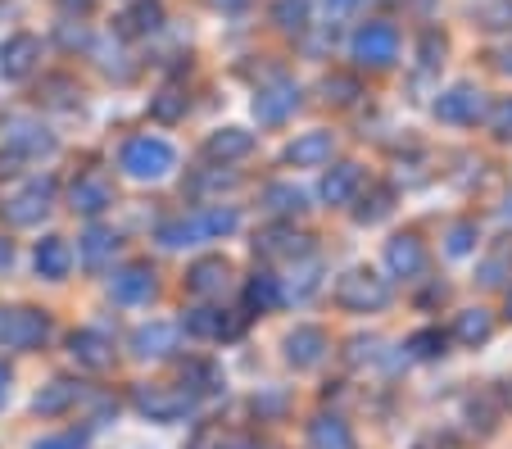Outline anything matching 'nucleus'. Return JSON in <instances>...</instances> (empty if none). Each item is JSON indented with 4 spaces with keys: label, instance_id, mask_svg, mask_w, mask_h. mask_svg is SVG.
<instances>
[{
    "label": "nucleus",
    "instance_id": "obj_23",
    "mask_svg": "<svg viewBox=\"0 0 512 449\" xmlns=\"http://www.w3.org/2000/svg\"><path fill=\"white\" fill-rule=\"evenodd\" d=\"M358 186H363V168L336 164L327 177H322V200H327V205H349V200L358 196Z\"/></svg>",
    "mask_w": 512,
    "mask_h": 449
},
{
    "label": "nucleus",
    "instance_id": "obj_53",
    "mask_svg": "<svg viewBox=\"0 0 512 449\" xmlns=\"http://www.w3.org/2000/svg\"><path fill=\"white\" fill-rule=\"evenodd\" d=\"M508 400H512V381H508Z\"/></svg>",
    "mask_w": 512,
    "mask_h": 449
},
{
    "label": "nucleus",
    "instance_id": "obj_1",
    "mask_svg": "<svg viewBox=\"0 0 512 449\" xmlns=\"http://www.w3.org/2000/svg\"><path fill=\"white\" fill-rule=\"evenodd\" d=\"M241 227V214L232 205H213V209H200L191 218H177V223H164L159 227V241L168 250H182V245H200V241H218V236L236 232Z\"/></svg>",
    "mask_w": 512,
    "mask_h": 449
},
{
    "label": "nucleus",
    "instance_id": "obj_8",
    "mask_svg": "<svg viewBox=\"0 0 512 449\" xmlns=\"http://www.w3.org/2000/svg\"><path fill=\"white\" fill-rule=\"evenodd\" d=\"M50 205H55V182H50V177H37V182H28L19 196L5 205V218H10L14 227H32L50 214Z\"/></svg>",
    "mask_w": 512,
    "mask_h": 449
},
{
    "label": "nucleus",
    "instance_id": "obj_21",
    "mask_svg": "<svg viewBox=\"0 0 512 449\" xmlns=\"http://www.w3.org/2000/svg\"><path fill=\"white\" fill-rule=\"evenodd\" d=\"M250 150H254V137L245 127H223V132H213V137L204 141V155H209L213 164H232V159H245Z\"/></svg>",
    "mask_w": 512,
    "mask_h": 449
},
{
    "label": "nucleus",
    "instance_id": "obj_2",
    "mask_svg": "<svg viewBox=\"0 0 512 449\" xmlns=\"http://www.w3.org/2000/svg\"><path fill=\"white\" fill-rule=\"evenodd\" d=\"M118 168H123L127 177H136V182H159V177H168L177 168V150L168 146L164 137H132L123 146V155H118Z\"/></svg>",
    "mask_w": 512,
    "mask_h": 449
},
{
    "label": "nucleus",
    "instance_id": "obj_40",
    "mask_svg": "<svg viewBox=\"0 0 512 449\" xmlns=\"http://www.w3.org/2000/svg\"><path fill=\"white\" fill-rule=\"evenodd\" d=\"M322 91H327L331 105H354L358 82H354V78H327V82H322Z\"/></svg>",
    "mask_w": 512,
    "mask_h": 449
},
{
    "label": "nucleus",
    "instance_id": "obj_52",
    "mask_svg": "<svg viewBox=\"0 0 512 449\" xmlns=\"http://www.w3.org/2000/svg\"><path fill=\"white\" fill-rule=\"evenodd\" d=\"M218 449H250V445H218Z\"/></svg>",
    "mask_w": 512,
    "mask_h": 449
},
{
    "label": "nucleus",
    "instance_id": "obj_11",
    "mask_svg": "<svg viewBox=\"0 0 512 449\" xmlns=\"http://www.w3.org/2000/svg\"><path fill=\"white\" fill-rule=\"evenodd\" d=\"M109 295H114L118 304H150V295H155V273H150V264L118 268V273L109 277Z\"/></svg>",
    "mask_w": 512,
    "mask_h": 449
},
{
    "label": "nucleus",
    "instance_id": "obj_45",
    "mask_svg": "<svg viewBox=\"0 0 512 449\" xmlns=\"http://www.w3.org/2000/svg\"><path fill=\"white\" fill-rule=\"evenodd\" d=\"M37 449H87V445H82L78 436H46Z\"/></svg>",
    "mask_w": 512,
    "mask_h": 449
},
{
    "label": "nucleus",
    "instance_id": "obj_25",
    "mask_svg": "<svg viewBox=\"0 0 512 449\" xmlns=\"http://www.w3.org/2000/svg\"><path fill=\"white\" fill-rule=\"evenodd\" d=\"M186 332H191V336H209V341H223V336L241 332V318H227L223 309H191V313H186Z\"/></svg>",
    "mask_w": 512,
    "mask_h": 449
},
{
    "label": "nucleus",
    "instance_id": "obj_37",
    "mask_svg": "<svg viewBox=\"0 0 512 449\" xmlns=\"http://www.w3.org/2000/svg\"><path fill=\"white\" fill-rule=\"evenodd\" d=\"M408 350H413V359H440L445 354V336L435 332V327H426V332H417L408 341Z\"/></svg>",
    "mask_w": 512,
    "mask_h": 449
},
{
    "label": "nucleus",
    "instance_id": "obj_28",
    "mask_svg": "<svg viewBox=\"0 0 512 449\" xmlns=\"http://www.w3.org/2000/svg\"><path fill=\"white\" fill-rule=\"evenodd\" d=\"M494 332V318L485 309H463L458 313V323H454V341L467 345V350H476V345H485Z\"/></svg>",
    "mask_w": 512,
    "mask_h": 449
},
{
    "label": "nucleus",
    "instance_id": "obj_16",
    "mask_svg": "<svg viewBox=\"0 0 512 449\" xmlns=\"http://www.w3.org/2000/svg\"><path fill=\"white\" fill-rule=\"evenodd\" d=\"M177 327L173 323H145L132 332V354L136 359H168L177 350Z\"/></svg>",
    "mask_w": 512,
    "mask_h": 449
},
{
    "label": "nucleus",
    "instance_id": "obj_38",
    "mask_svg": "<svg viewBox=\"0 0 512 449\" xmlns=\"http://www.w3.org/2000/svg\"><path fill=\"white\" fill-rule=\"evenodd\" d=\"M390 200H395V196H390L386 186H381V191H372L368 205H358V209H354V218H358V223H381V218H386L390 209H395Z\"/></svg>",
    "mask_w": 512,
    "mask_h": 449
},
{
    "label": "nucleus",
    "instance_id": "obj_10",
    "mask_svg": "<svg viewBox=\"0 0 512 449\" xmlns=\"http://www.w3.org/2000/svg\"><path fill=\"white\" fill-rule=\"evenodd\" d=\"M109 205H114V186H109L100 173H82L78 182L68 186V209H73V214L100 218Z\"/></svg>",
    "mask_w": 512,
    "mask_h": 449
},
{
    "label": "nucleus",
    "instance_id": "obj_19",
    "mask_svg": "<svg viewBox=\"0 0 512 449\" xmlns=\"http://www.w3.org/2000/svg\"><path fill=\"white\" fill-rule=\"evenodd\" d=\"M10 150H19L23 159L55 155V137H50L46 127L28 123V118H14V123H10Z\"/></svg>",
    "mask_w": 512,
    "mask_h": 449
},
{
    "label": "nucleus",
    "instance_id": "obj_35",
    "mask_svg": "<svg viewBox=\"0 0 512 449\" xmlns=\"http://www.w3.org/2000/svg\"><path fill=\"white\" fill-rule=\"evenodd\" d=\"M508 273H512V245H503L499 254H490V259H485L476 277H481V286H499Z\"/></svg>",
    "mask_w": 512,
    "mask_h": 449
},
{
    "label": "nucleus",
    "instance_id": "obj_44",
    "mask_svg": "<svg viewBox=\"0 0 512 449\" xmlns=\"http://www.w3.org/2000/svg\"><path fill=\"white\" fill-rule=\"evenodd\" d=\"M322 5H327V19L331 23H345V19H354V14H358V5H363V0H322Z\"/></svg>",
    "mask_w": 512,
    "mask_h": 449
},
{
    "label": "nucleus",
    "instance_id": "obj_47",
    "mask_svg": "<svg viewBox=\"0 0 512 449\" xmlns=\"http://www.w3.org/2000/svg\"><path fill=\"white\" fill-rule=\"evenodd\" d=\"M499 73H508V78H512V46L499 50Z\"/></svg>",
    "mask_w": 512,
    "mask_h": 449
},
{
    "label": "nucleus",
    "instance_id": "obj_29",
    "mask_svg": "<svg viewBox=\"0 0 512 449\" xmlns=\"http://www.w3.org/2000/svg\"><path fill=\"white\" fill-rule=\"evenodd\" d=\"M281 300H286V291H281V282L272 273H254L250 286H245V304H250V309H259V313L277 309Z\"/></svg>",
    "mask_w": 512,
    "mask_h": 449
},
{
    "label": "nucleus",
    "instance_id": "obj_32",
    "mask_svg": "<svg viewBox=\"0 0 512 449\" xmlns=\"http://www.w3.org/2000/svg\"><path fill=\"white\" fill-rule=\"evenodd\" d=\"M182 386H191L195 395H213L218 386H223V372L213 368V363H191V368H186V377H182Z\"/></svg>",
    "mask_w": 512,
    "mask_h": 449
},
{
    "label": "nucleus",
    "instance_id": "obj_7",
    "mask_svg": "<svg viewBox=\"0 0 512 449\" xmlns=\"http://www.w3.org/2000/svg\"><path fill=\"white\" fill-rule=\"evenodd\" d=\"M50 336V318L41 309H10L0 318V341L10 350H37Z\"/></svg>",
    "mask_w": 512,
    "mask_h": 449
},
{
    "label": "nucleus",
    "instance_id": "obj_46",
    "mask_svg": "<svg viewBox=\"0 0 512 449\" xmlns=\"http://www.w3.org/2000/svg\"><path fill=\"white\" fill-rule=\"evenodd\" d=\"M19 150H5V155H0V177H10L14 173V168H19Z\"/></svg>",
    "mask_w": 512,
    "mask_h": 449
},
{
    "label": "nucleus",
    "instance_id": "obj_9",
    "mask_svg": "<svg viewBox=\"0 0 512 449\" xmlns=\"http://www.w3.org/2000/svg\"><path fill=\"white\" fill-rule=\"evenodd\" d=\"M295 109H300V87L290 78H272L268 87H259V96H254V118H259V123H286Z\"/></svg>",
    "mask_w": 512,
    "mask_h": 449
},
{
    "label": "nucleus",
    "instance_id": "obj_50",
    "mask_svg": "<svg viewBox=\"0 0 512 449\" xmlns=\"http://www.w3.org/2000/svg\"><path fill=\"white\" fill-rule=\"evenodd\" d=\"M499 223H503V227H512V196L503 200V209H499Z\"/></svg>",
    "mask_w": 512,
    "mask_h": 449
},
{
    "label": "nucleus",
    "instance_id": "obj_39",
    "mask_svg": "<svg viewBox=\"0 0 512 449\" xmlns=\"http://www.w3.org/2000/svg\"><path fill=\"white\" fill-rule=\"evenodd\" d=\"M223 168H227V164H223ZM223 168H213V173L195 177V182H191V191H195V196H204V191H232V186L241 182V177H236V173H223Z\"/></svg>",
    "mask_w": 512,
    "mask_h": 449
},
{
    "label": "nucleus",
    "instance_id": "obj_17",
    "mask_svg": "<svg viewBox=\"0 0 512 449\" xmlns=\"http://www.w3.org/2000/svg\"><path fill=\"white\" fill-rule=\"evenodd\" d=\"M68 354L82 363V368L91 372H105L109 363H114V341H109L105 332H73V341H68Z\"/></svg>",
    "mask_w": 512,
    "mask_h": 449
},
{
    "label": "nucleus",
    "instance_id": "obj_20",
    "mask_svg": "<svg viewBox=\"0 0 512 449\" xmlns=\"http://www.w3.org/2000/svg\"><path fill=\"white\" fill-rule=\"evenodd\" d=\"M186 291L200 295V300L223 295L227 291V264H223V259H195L191 273H186Z\"/></svg>",
    "mask_w": 512,
    "mask_h": 449
},
{
    "label": "nucleus",
    "instance_id": "obj_12",
    "mask_svg": "<svg viewBox=\"0 0 512 449\" xmlns=\"http://www.w3.org/2000/svg\"><path fill=\"white\" fill-rule=\"evenodd\" d=\"M327 332L322 327H295V332L286 336V363L290 368H318L322 359H327Z\"/></svg>",
    "mask_w": 512,
    "mask_h": 449
},
{
    "label": "nucleus",
    "instance_id": "obj_14",
    "mask_svg": "<svg viewBox=\"0 0 512 449\" xmlns=\"http://www.w3.org/2000/svg\"><path fill=\"white\" fill-rule=\"evenodd\" d=\"M331 155H336V137L331 132H304V137H295L286 146V164L295 168H322L331 164Z\"/></svg>",
    "mask_w": 512,
    "mask_h": 449
},
{
    "label": "nucleus",
    "instance_id": "obj_15",
    "mask_svg": "<svg viewBox=\"0 0 512 449\" xmlns=\"http://www.w3.org/2000/svg\"><path fill=\"white\" fill-rule=\"evenodd\" d=\"M254 250L263 254V259H309V236L295 232V227H272V232H263L259 241H254Z\"/></svg>",
    "mask_w": 512,
    "mask_h": 449
},
{
    "label": "nucleus",
    "instance_id": "obj_43",
    "mask_svg": "<svg viewBox=\"0 0 512 449\" xmlns=\"http://www.w3.org/2000/svg\"><path fill=\"white\" fill-rule=\"evenodd\" d=\"M377 336H354V341H349V363H368V359H377Z\"/></svg>",
    "mask_w": 512,
    "mask_h": 449
},
{
    "label": "nucleus",
    "instance_id": "obj_13",
    "mask_svg": "<svg viewBox=\"0 0 512 449\" xmlns=\"http://www.w3.org/2000/svg\"><path fill=\"white\" fill-rule=\"evenodd\" d=\"M386 268L395 277H422L426 273V245L417 241L413 232L395 236V241H386Z\"/></svg>",
    "mask_w": 512,
    "mask_h": 449
},
{
    "label": "nucleus",
    "instance_id": "obj_33",
    "mask_svg": "<svg viewBox=\"0 0 512 449\" xmlns=\"http://www.w3.org/2000/svg\"><path fill=\"white\" fill-rule=\"evenodd\" d=\"M150 114L159 118V123H177V118L186 114V96L177 87H168V91H159L155 96V105H150Z\"/></svg>",
    "mask_w": 512,
    "mask_h": 449
},
{
    "label": "nucleus",
    "instance_id": "obj_30",
    "mask_svg": "<svg viewBox=\"0 0 512 449\" xmlns=\"http://www.w3.org/2000/svg\"><path fill=\"white\" fill-rule=\"evenodd\" d=\"M263 205H268L272 214H300V209H309L304 205V191H295V186H286V182L263 186Z\"/></svg>",
    "mask_w": 512,
    "mask_h": 449
},
{
    "label": "nucleus",
    "instance_id": "obj_4",
    "mask_svg": "<svg viewBox=\"0 0 512 449\" xmlns=\"http://www.w3.org/2000/svg\"><path fill=\"white\" fill-rule=\"evenodd\" d=\"M349 55L363 64V69H390L399 59V32L390 23H363L349 41Z\"/></svg>",
    "mask_w": 512,
    "mask_h": 449
},
{
    "label": "nucleus",
    "instance_id": "obj_48",
    "mask_svg": "<svg viewBox=\"0 0 512 449\" xmlns=\"http://www.w3.org/2000/svg\"><path fill=\"white\" fill-rule=\"evenodd\" d=\"M213 5H218V10H245L250 0H213Z\"/></svg>",
    "mask_w": 512,
    "mask_h": 449
},
{
    "label": "nucleus",
    "instance_id": "obj_51",
    "mask_svg": "<svg viewBox=\"0 0 512 449\" xmlns=\"http://www.w3.org/2000/svg\"><path fill=\"white\" fill-rule=\"evenodd\" d=\"M503 309H508V318H512V286H508V300H503Z\"/></svg>",
    "mask_w": 512,
    "mask_h": 449
},
{
    "label": "nucleus",
    "instance_id": "obj_26",
    "mask_svg": "<svg viewBox=\"0 0 512 449\" xmlns=\"http://www.w3.org/2000/svg\"><path fill=\"white\" fill-rule=\"evenodd\" d=\"M78 400H82V386H78V381H50V386H41V391H37L32 409H37L41 418H55V413L73 409Z\"/></svg>",
    "mask_w": 512,
    "mask_h": 449
},
{
    "label": "nucleus",
    "instance_id": "obj_18",
    "mask_svg": "<svg viewBox=\"0 0 512 449\" xmlns=\"http://www.w3.org/2000/svg\"><path fill=\"white\" fill-rule=\"evenodd\" d=\"M37 55H41V41L19 32V37H10L0 46V73H5V78H23V73H32Z\"/></svg>",
    "mask_w": 512,
    "mask_h": 449
},
{
    "label": "nucleus",
    "instance_id": "obj_34",
    "mask_svg": "<svg viewBox=\"0 0 512 449\" xmlns=\"http://www.w3.org/2000/svg\"><path fill=\"white\" fill-rule=\"evenodd\" d=\"M272 19H277V28L300 32V28H304V19H309V0H277Z\"/></svg>",
    "mask_w": 512,
    "mask_h": 449
},
{
    "label": "nucleus",
    "instance_id": "obj_3",
    "mask_svg": "<svg viewBox=\"0 0 512 449\" xmlns=\"http://www.w3.org/2000/svg\"><path fill=\"white\" fill-rule=\"evenodd\" d=\"M336 304L349 313H377L390 304V282L372 268H349L336 282Z\"/></svg>",
    "mask_w": 512,
    "mask_h": 449
},
{
    "label": "nucleus",
    "instance_id": "obj_5",
    "mask_svg": "<svg viewBox=\"0 0 512 449\" xmlns=\"http://www.w3.org/2000/svg\"><path fill=\"white\" fill-rule=\"evenodd\" d=\"M132 404L150 422H182L195 409V391H186V386H136Z\"/></svg>",
    "mask_w": 512,
    "mask_h": 449
},
{
    "label": "nucleus",
    "instance_id": "obj_6",
    "mask_svg": "<svg viewBox=\"0 0 512 449\" xmlns=\"http://www.w3.org/2000/svg\"><path fill=\"white\" fill-rule=\"evenodd\" d=\"M435 118L440 123H454V127H472L481 118H490V105H485V91L472 87V82H458L449 87L445 96L435 100Z\"/></svg>",
    "mask_w": 512,
    "mask_h": 449
},
{
    "label": "nucleus",
    "instance_id": "obj_31",
    "mask_svg": "<svg viewBox=\"0 0 512 449\" xmlns=\"http://www.w3.org/2000/svg\"><path fill=\"white\" fill-rule=\"evenodd\" d=\"M159 23H164V5H159V0H141V5H132V10L123 14L127 32H155Z\"/></svg>",
    "mask_w": 512,
    "mask_h": 449
},
{
    "label": "nucleus",
    "instance_id": "obj_27",
    "mask_svg": "<svg viewBox=\"0 0 512 449\" xmlns=\"http://www.w3.org/2000/svg\"><path fill=\"white\" fill-rule=\"evenodd\" d=\"M309 445L313 449H354V436H349V427L336 413H322V418L309 422Z\"/></svg>",
    "mask_w": 512,
    "mask_h": 449
},
{
    "label": "nucleus",
    "instance_id": "obj_36",
    "mask_svg": "<svg viewBox=\"0 0 512 449\" xmlns=\"http://www.w3.org/2000/svg\"><path fill=\"white\" fill-rule=\"evenodd\" d=\"M445 250L454 254V259H463V254L476 250V223H454L445 236Z\"/></svg>",
    "mask_w": 512,
    "mask_h": 449
},
{
    "label": "nucleus",
    "instance_id": "obj_42",
    "mask_svg": "<svg viewBox=\"0 0 512 449\" xmlns=\"http://www.w3.org/2000/svg\"><path fill=\"white\" fill-rule=\"evenodd\" d=\"M417 55H422V69H440V59H445V37H440V32H426Z\"/></svg>",
    "mask_w": 512,
    "mask_h": 449
},
{
    "label": "nucleus",
    "instance_id": "obj_22",
    "mask_svg": "<svg viewBox=\"0 0 512 449\" xmlns=\"http://www.w3.org/2000/svg\"><path fill=\"white\" fill-rule=\"evenodd\" d=\"M78 254H82V264L91 268V273H100V268L109 264V259H114L118 254V236L109 232V227H87V232H82V241H78Z\"/></svg>",
    "mask_w": 512,
    "mask_h": 449
},
{
    "label": "nucleus",
    "instance_id": "obj_49",
    "mask_svg": "<svg viewBox=\"0 0 512 449\" xmlns=\"http://www.w3.org/2000/svg\"><path fill=\"white\" fill-rule=\"evenodd\" d=\"M5 400H10V372L0 368V404H5Z\"/></svg>",
    "mask_w": 512,
    "mask_h": 449
},
{
    "label": "nucleus",
    "instance_id": "obj_24",
    "mask_svg": "<svg viewBox=\"0 0 512 449\" xmlns=\"http://www.w3.org/2000/svg\"><path fill=\"white\" fill-rule=\"evenodd\" d=\"M68 268H73V250H68L64 236H46V241L37 245V273L46 277V282H64Z\"/></svg>",
    "mask_w": 512,
    "mask_h": 449
},
{
    "label": "nucleus",
    "instance_id": "obj_41",
    "mask_svg": "<svg viewBox=\"0 0 512 449\" xmlns=\"http://www.w3.org/2000/svg\"><path fill=\"white\" fill-rule=\"evenodd\" d=\"M490 132H494L499 141H512V96L499 100V105L490 109Z\"/></svg>",
    "mask_w": 512,
    "mask_h": 449
}]
</instances>
